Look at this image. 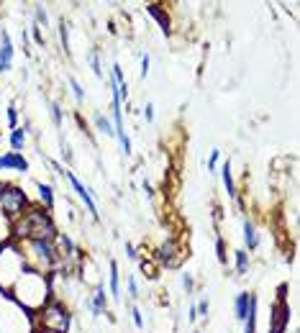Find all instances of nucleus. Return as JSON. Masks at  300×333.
I'll return each mask as SVG.
<instances>
[{
	"mask_svg": "<svg viewBox=\"0 0 300 333\" xmlns=\"http://www.w3.org/2000/svg\"><path fill=\"white\" fill-rule=\"evenodd\" d=\"M126 254H128L131 259H136V248H134V243H126Z\"/></svg>",
	"mask_w": 300,
	"mask_h": 333,
	"instance_id": "c9c22d12",
	"label": "nucleus"
},
{
	"mask_svg": "<svg viewBox=\"0 0 300 333\" xmlns=\"http://www.w3.org/2000/svg\"><path fill=\"white\" fill-rule=\"evenodd\" d=\"M195 308H198V318H200V315H208V310H210V303H208V300H200Z\"/></svg>",
	"mask_w": 300,
	"mask_h": 333,
	"instance_id": "cd10ccee",
	"label": "nucleus"
},
{
	"mask_svg": "<svg viewBox=\"0 0 300 333\" xmlns=\"http://www.w3.org/2000/svg\"><path fill=\"white\" fill-rule=\"evenodd\" d=\"M144 192H146L149 200H154V190H152V185H149V182H144Z\"/></svg>",
	"mask_w": 300,
	"mask_h": 333,
	"instance_id": "72a5a7b5",
	"label": "nucleus"
},
{
	"mask_svg": "<svg viewBox=\"0 0 300 333\" xmlns=\"http://www.w3.org/2000/svg\"><path fill=\"white\" fill-rule=\"evenodd\" d=\"M216 254H218V262H221V264H226L229 254H226V241H223V236H221V233L216 236Z\"/></svg>",
	"mask_w": 300,
	"mask_h": 333,
	"instance_id": "a211bd4d",
	"label": "nucleus"
},
{
	"mask_svg": "<svg viewBox=\"0 0 300 333\" xmlns=\"http://www.w3.org/2000/svg\"><path fill=\"white\" fill-rule=\"evenodd\" d=\"M244 241H246V248H256V243H259V236H256L251 221H244Z\"/></svg>",
	"mask_w": 300,
	"mask_h": 333,
	"instance_id": "ddd939ff",
	"label": "nucleus"
},
{
	"mask_svg": "<svg viewBox=\"0 0 300 333\" xmlns=\"http://www.w3.org/2000/svg\"><path fill=\"white\" fill-rule=\"evenodd\" d=\"M218 159H221V151H218V149H213V151H210V156H208V172H213V175H216V164H218Z\"/></svg>",
	"mask_w": 300,
	"mask_h": 333,
	"instance_id": "b1692460",
	"label": "nucleus"
},
{
	"mask_svg": "<svg viewBox=\"0 0 300 333\" xmlns=\"http://www.w3.org/2000/svg\"><path fill=\"white\" fill-rule=\"evenodd\" d=\"M144 115H146V123H152V120H154V105H152V103L144 108Z\"/></svg>",
	"mask_w": 300,
	"mask_h": 333,
	"instance_id": "473e14b6",
	"label": "nucleus"
},
{
	"mask_svg": "<svg viewBox=\"0 0 300 333\" xmlns=\"http://www.w3.org/2000/svg\"><path fill=\"white\" fill-rule=\"evenodd\" d=\"M108 284H110V295H113V300H118V298H121V289H118V264H116V259H110Z\"/></svg>",
	"mask_w": 300,
	"mask_h": 333,
	"instance_id": "f8f14e48",
	"label": "nucleus"
},
{
	"mask_svg": "<svg viewBox=\"0 0 300 333\" xmlns=\"http://www.w3.org/2000/svg\"><path fill=\"white\" fill-rule=\"evenodd\" d=\"M256 308H259V300H256V295H249V313H246V318H244V333H254L256 330Z\"/></svg>",
	"mask_w": 300,
	"mask_h": 333,
	"instance_id": "6e6552de",
	"label": "nucleus"
},
{
	"mask_svg": "<svg viewBox=\"0 0 300 333\" xmlns=\"http://www.w3.org/2000/svg\"><path fill=\"white\" fill-rule=\"evenodd\" d=\"M287 284H280V300L272 305V325L270 333H282L290 320V305H287Z\"/></svg>",
	"mask_w": 300,
	"mask_h": 333,
	"instance_id": "f03ea898",
	"label": "nucleus"
},
{
	"mask_svg": "<svg viewBox=\"0 0 300 333\" xmlns=\"http://www.w3.org/2000/svg\"><path fill=\"white\" fill-rule=\"evenodd\" d=\"M105 300H108L105 287H103V284H98L95 295H93V300H90V313H93V318H95V315H100V313L105 310Z\"/></svg>",
	"mask_w": 300,
	"mask_h": 333,
	"instance_id": "1a4fd4ad",
	"label": "nucleus"
},
{
	"mask_svg": "<svg viewBox=\"0 0 300 333\" xmlns=\"http://www.w3.org/2000/svg\"><path fill=\"white\" fill-rule=\"evenodd\" d=\"M249 295L251 293H239L236 300H234V313H236V320H244L246 313H249Z\"/></svg>",
	"mask_w": 300,
	"mask_h": 333,
	"instance_id": "9b49d317",
	"label": "nucleus"
},
{
	"mask_svg": "<svg viewBox=\"0 0 300 333\" xmlns=\"http://www.w3.org/2000/svg\"><path fill=\"white\" fill-rule=\"evenodd\" d=\"M187 318H190V320H193V323H195V320H198V308H195V303H193V305H190V315H187Z\"/></svg>",
	"mask_w": 300,
	"mask_h": 333,
	"instance_id": "f704fd0d",
	"label": "nucleus"
},
{
	"mask_svg": "<svg viewBox=\"0 0 300 333\" xmlns=\"http://www.w3.org/2000/svg\"><path fill=\"white\" fill-rule=\"evenodd\" d=\"M59 36H62V47H64V54H69V31H67L64 21L59 23Z\"/></svg>",
	"mask_w": 300,
	"mask_h": 333,
	"instance_id": "4be33fe9",
	"label": "nucleus"
},
{
	"mask_svg": "<svg viewBox=\"0 0 300 333\" xmlns=\"http://www.w3.org/2000/svg\"><path fill=\"white\" fill-rule=\"evenodd\" d=\"M157 259H159L164 267L175 269V267H180V262L185 259V254H180L177 241H175V238H169V241H164V243L157 248Z\"/></svg>",
	"mask_w": 300,
	"mask_h": 333,
	"instance_id": "7ed1b4c3",
	"label": "nucleus"
},
{
	"mask_svg": "<svg viewBox=\"0 0 300 333\" xmlns=\"http://www.w3.org/2000/svg\"><path fill=\"white\" fill-rule=\"evenodd\" d=\"M141 77H149V54H141Z\"/></svg>",
	"mask_w": 300,
	"mask_h": 333,
	"instance_id": "c756f323",
	"label": "nucleus"
},
{
	"mask_svg": "<svg viewBox=\"0 0 300 333\" xmlns=\"http://www.w3.org/2000/svg\"><path fill=\"white\" fill-rule=\"evenodd\" d=\"M93 123H95V126H98L105 136H116V134H113V126H110V120H108L103 113H93Z\"/></svg>",
	"mask_w": 300,
	"mask_h": 333,
	"instance_id": "4468645a",
	"label": "nucleus"
},
{
	"mask_svg": "<svg viewBox=\"0 0 300 333\" xmlns=\"http://www.w3.org/2000/svg\"><path fill=\"white\" fill-rule=\"evenodd\" d=\"M67 180H69V185H72V190L74 192H77V197L85 202V207H88V211H90V216H93V221H100V216H98V205H95V200H93V195L88 192V187L77 180V177H74L72 172H62Z\"/></svg>",
	"mask_w": 300,
	"mask_h": 333,
	"instance_id": "20e7f679",
	"label": "nucleus"
},
{
	"mask_svg": "<svg viewBox=\"0 0 300 333\" xmlns=\"http://www.w3.org/2000/svg\"><path fill=\"white\" fill-rule=\"evenodd\" d=\"M23 141H26V129H13V131H11V146H13L16 151H21V149H23Z\"/></svg>",
	"mask_w": 300,
	"mask_h": 333,
	"instance_id": "dca6fc26",
	"label": "nucleus"
},
{
	"mask_svg": "<svg viewBox=\"0 0 300 333\" xmlns=\"http://www.w3.org/2000/svg\"><path fill=\"white\" fill-rule=\"evenodd\" d=\"M182 287L187 289V293H193V277L190 274H182Z\"/></svg>",
	"mask_w": 300,
	"mask_h": 333,
	"instance_id": "7c9ffc66",
	"label": "nucleus"
},
{
	"mask_svg": "<svg viewBox=\"0 0 300 333\" xmlns=\"http://www.w3.org/2000/svg\"><path fill=\"white\" fill-rule=\"evenodd\" d=\"M128 295H131V298H136V295H139V284H136V279H134V277L128 279Z\"/></svg>",
	"mask_w": 300,
	"mask_h": 333,
	"instance_id": "2f4dec72",
	"label": "nucleus"
},
{
	"mask_svg": "<svg viewBox=\"0 0 300 333\" xmlns=\"http://www.w3.org/2000/svg\"><path fill=\"white\" fill-rule=\"evenodd\" d=\"M49 110H52V118H54V126L62 129V108H59V103H49Z\"/></svg>",
	"mask_w": 300,
	"mask_h": 333,
	"instance_id": "412c9836",
	"label": "nucleus"
},
{
	"mask_svg": "<svg viewBox=\"0 0 300 333\" xmlns=\"http://www.w3.org/2000/svg\"><path fill=\"white\" fill-rule=\"evenodd\" d=\"M146 13L159 23V28H162L164 36H169V31H172V21H169V16L162 11V6H146Z\"/></svg>",
	"mask_w": 300,
	"mask_h": 333,
	"instance_id": "0eeeda50",
	"label": "nucleus"
},
{
	"mask_svg": "<svg viewBox=\"0 0 300 333\" xmlns=\"http://www.w3.org/2000/svg\"><path fill=\"white\" fill-rule=\"evenodd\" d=\"M69 88H72V93H74V100H77V103H82V100H85V90H82V85H80V82L74 79L72 74H69Z\"/></svg>",
	"mask_w": 300,
	"mask_h": 333,
	"instance_id": "6ab92c4d",
	"label": "nucleus"
},
{
	"mask_svg": "<svg viewBox=\"0 0 300 333\" xmlns=\"http://www.w3.org/2000/svg\"><path fill=\"white\" fill-rule=\"evenodd\" d=\"M62 159H64L67 164L72 161V149H69V144H67V141H62Z\"/></svg>",
	"mask_w": 300,
	"mask_h": 333,
	"instance_id": "bb28decb",
	"label": "nucleus"
},
{
	"mask_svg": "<svg viewBox=\"0 0 300 333\" xmlns=\"http://www.w3.org/2000/svg\"><path fill=\"white\" fill-rule=\"evenodd\" d=\"M3 170H16V172H26L28 170V161L23 159L21 151H8L6 156H0V172Z\"/></svg>",
	"mask_w": 300,
	"mask_h": 333,
	"instance_id": "423d86ee",
	"label": "nucleus"
},
{
	"mask_svg": "<svg viewBox=\"0 0 300 333\" xmlns=\"http://www.w3.org/2000/svg\"><path fill=\"white\" fill-rule=\"evenodd\" d=\"M11 62H13V41L8 31H0V74L11 69Z\"/></svg>",
	"mask_w": 300,
	"mask_h": 333,
	"instance_id": "39448f33",
	"label": "nucleus"
},
{
	"mask_svg": "<svg viewBox=\"0 0 300 333\" xmlns=\"http://www.w3.org/2000/svg\"><path fill=\"white\" fill-rule=\"evenodd\" d=\"M39 192H41V200H44V205H47V207H52V205H54V190H52V185H44V182H39Z\"/></svg>",
	"mask_w": 300,
	"mask_h": 333,
	"instance_id": "f3484780",
	"label": "nucleus"
},
{
	"mask_svg": "<svg viewBox=\"0 0 300 333\" xmlns=\"http://www.w3.org/2000/svg\"><path fill=\"white\" fill-rule=\"evenodd\" d=\"M44 323H47V330H54V333H67L69 325H72V318L67 313V308L57 300H52L47 305V313H44Z\"/></svg>",
	"mask_w": 300,
	"mask_h": 333,
	"instance_id": "f257e3e1",
	"label": "nucleus"
},
{
	"mask_svg": "<svg viewBox=\"0 0 300 333\" xmlns=\"http://www.w3.org/2000/svg\"><path fill=\"white\" fill-rule=\"evenodd\" d=\"M141 269L146 272V277H149V279H154V277H157V267H152V264H146V262H144V264H141Z\"/></svg>",
	"mask_w": 300,
	"mask_h": 333,
	"instance_id": "c85d7f7f",
	"label": "nucleus"
},
{
	"mask_svg": "<svg viewBox=\"0 0 300 333\" xmlns=\"http://www.w3.org/2000/svg\"><path fill=\"white\" fill-rule=\"evenodd\" d=\"M0 141H3V134H0Z\"/></svg>",
	"mask_w": 300,
	"mask_h": 333,
	"instance_id": "e433bc0d",
	"label": "nucleus"
},
{
	"mask_svg": "<svg viewBox=\"0 0 300 333\" xmlns=\"http://www.w3.org/2000/svg\"><path fill=\"white\" fill-rule=\"evenodd\" d=\"M131 318H134L136 328H144V318H141V313H139V308H136V305H131Z\"/></svg>",
	"mask_w": 300,
	"mask_h": 333,
	"instance_id": "a878e982",
	"label": "nucleus"
},
{
	"mask_svg": "<svg viewBox=\"0 0 300 333\" xmlns=\"http://www.w3.org/2000/svg\"><path fill=\"white\" fill-rule=\"evenodd\" d=\"M88 59H90V67H93V72L100 77V74H103V69H100V54H98V49H93Z\"/></svg>",
	"mask_w": 300,
	"mask_h": 333,
	"instance_id": "aec40b11",
	"label": "nucleus"
},
{
	"mask_svg": "<svg viewBox=\"0 0 300 333\" xmlns=\"http://www.w3.org/2000/svg\"><path fill=\"white\" fill-rule=\"evenodd\" d=\"M221 175H223V185H226V192H229V197L231 200H236V185H234V175H231V161H223V170H221Z\"/></svg>",
	"mask_w": 300,
	"mask_h": 333,
	"instance_id": "9d476101",
	"label": "nucleus"
},
{
	"mask_svg": "<svg viewBox=\"0 0 300 333\" xmlns=\"http://www.w3.org/2000/svg\"><path fill=\"white\" fill-rule=\"evenodd\" d=\"M36 21H39V23H49V18H47V8L44 6H36Z\"/></svg>",
	"mask_w": 300,
	"mask_h": 333,
	"instance_id": "393cba45",
	"label": "nucleus"
},
{
	"mask_svg": "<svg viewBox=\"0 0 300 333\" xmlns=\"http://www.w3.org/2000/svg\"><path fill=\"white\" fill-rule=\"evenodd\" d=\"M249 272V254L244 248H236V274H246Z\"/></svg>",
	"mask_w": 300,
	"mask_h": 333,
	"instance_id": "2eb2a0df",
	"label": "nucleus"
},
{
	"mask_svg": "<svg viewBox=\"0 0 300 333\" xmlns=\"http://www.w3.org/2000/svg\"><path fill=\"white\" fill-rule=\"evenodd\" d=\"M6 118H8V126H11V131H13V129H18V126H16V123H18V110H16L13 105L8 108V113H6Z\"/></svg>",
	"mask_w": 300,
	"mask_h": 333,
	"instance_id": "5701e85b",
	"label": "nucleus"
}]
</instances>
